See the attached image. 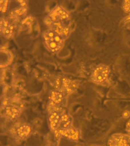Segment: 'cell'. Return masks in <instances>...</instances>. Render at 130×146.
I'll use <instances>...</instances> for the list:
<instances>
[{"instance_id": "obj_8", "label": "cell", "mask_w": 130, "mask_h": 146, "mask_svg": "<svg viewBox=\"0 0 130 146\" xmlns=\"http://www.w3.org/2000/svg\"><path fill=\"white\" fill-rule=\"evenodd\" d=\"M14 27L13 23L7 19H1V32L5 38L9 39L13 34Z\"/></svg>"}, {"instance_id": "obj_12", "label": "cell", "mask_w": 130, "mask_h": 146, "mask_svg": "<svg viewBox=\"0 0 130 146\" xmlns=\"http://www.w3.org/2000/svg\"><path fill=\"white\" fill-rule=\"evenodd\" d=\"M26 11L25 7H23L21 8L16 9L14 11L12 12V15L14 16H20L23 15Z\"/></svg>"}, {"instance_id": "obj_5", "label": "cell", "mask_w": 130, "mask_h": 146, "mask_svg": "<svg viewBox=\"0 0 130 146\" xmlns=\"http://www.w3.org/2000/svg\"><path fill=\"white\" fill-rule=\"evenodd\" d=\"M32 132V128L27 124H21L16 126L12 130V133L15 137L19 140L23 141L27 139Z\"/></svg>"}, {"instance_id": "obj_7", "label": "cell", "mask_w": 130, "mask_h": 146, "mask_svg": "<svg viewBox=\"0 0 130 146\" xmlns=\"http://www.w3.org/2000/svg\"><path fill=\"white\" fill-rule=\"evenodd\" d=\"M56 86L57 90L64 92H71L75 89V85L71 80L66 78L59 79L56 82Z\"/></svg>"}, {"instance_id": "obj_3", "label": "cell", "mask_w": 130, "mask_h": 146, "mask_svg": "<svg viewBox=\"0 0 130 146\" xmlns=\"http://www.w3.org/2000/svg\"><path fill=\"white\" fill-rule=\"evenodd\" d=\"M110 71V68L107 66L105 64L99 65L93 73L92 80L97 84H102L107 80Z\"/></svg>"}, {"instance_id": "obj_15", "label": "cell", "mask_w": 130, "mask_h": 146, "mask_svg": "<svg viewBox=\"0 0 130 146\" xmlns=\"http://www.w3.org/2000/svg\"><path fill=\"white\" fill-rule=\"evenodd\" d=\"M129 113L128 111H126V112L123 113V116L125 117V118H127L129 116Z\"/></svg>"}, {"instance_id": "obj_11", "label": "cell", "mask_w": 130, "mask_h": 146, "mask_svg": "<svg viewBox=\"0 0 130 146\" xmlns=\"http://www.w3.org/2000/svg\"><path fill=\"white\" fill-rule=\"evenodd\" d=\"M9 1L6 0L0 1V10L2 13H5L7 11Z\"/></svg>"}, {"instance_id": "obj_10", "label": "cell", "mask_w": 130, "mask_h": 146, "mask_svg": "<svg viewBox=\"0 0 130 146\" xmlns=\"http://www.w3.org/2000/svg\"><path fill=\"white\" fill-rule=\"evenodd\" d=\"M5 113L7 118L10 120H13L19 116L20 110L15 106L9 105L6 108Z\"/></svg>"}, {"instance_id": "obj_9", "label": "cell", "mask_w": 130, "mask_h": 146, "mask_svg": "<svg viewBox=\"0 0 130 146\" xmlns=\"http://www.w3.org/2000/svg\"><path fill=\"white\" fill-rule=\"evenodd\" d=\"M64 98V94L61 91L53 90L50 94V106L55 107H61Z\"/></svg>"}, {"instance_id": "obj_2", "label": "cell", "mask_w": 130, "mask_h": 146, "mask_svg": "<svg viewBox=\"0 0 130 146\" xmlns=\"http://www.w3.org/2000/svg\"><path fill=\"white\" fill-rule=\"evenodd\" d=\"M43 38L46 47L51 52H57L64 45L65 38L53 29L44 32Z\"/></svg>"}, {"instance_id": "obj_1", "label": "cell", "mask_w": 130, "mask_h": 146, "mask_svg": "<svg viewBox=\"0 0 130 146\" xmlns=\"http://www.w3.org/2000/svg\"><path fill=\"white\" fill-rule=\"evenodd\" d=\"M49 122L50 128L57 137H64L68 139L77 141L79 133L73 125L72 119L61 107L50 106Z\"/></svg>"}, {"instance_id": "obj_4", "label": "cell", "mask_w": 130, "mask_h": 146, "mask_svg": "<svg viewBox=\"0 0 130 146\" xmlns=\"http://www.w3.org/2000/svg\"><path fill=\"white\" fill-rule=\"evenodd\" d=\"M108 146H130V135L121 133L112 135L108 141Z\"/></svg>"}, {"instance_id": "obj_14", "label": "cell", "mask_w": 130, "mask_h": 146, "mask_svg": "<svg viewBox=\"0 0 130 146\" xmlns=\"http://www.w3.org/2000/svg\"><path fill=\"white\" fill-rule=\"evenodd\" d=\"M126 129L128 130V131L130 132V119L128 121L126 124Z\"/></svg>"}, {"instance_id": "obj_6", "label": "cell", "mask_w": 130, "mask_h": 146, "mask_svg": "<svg viewBox=\"0 0 130 146\" xmlns=\"http://www.w3.org/2000/svg\"><path fill=\"white\" fill-rule=\"evenodd\" d=\"M69 17L68 12L64 8L58 6L50 12L49 17L53 23L66 21Z\"/></svg>"}, {"instance_id": "obj_16", "label": "cell", "mask_w": 130, "mask_h": 146, "mask_svg": "<svg viewBox=\"0 0 130 146\" xmlns=\"http://www.w3.org/2000/svg\"><path fill=\"white\" fill-rule=\"evenodd\" d=\"M96 146V145H91V146Z\"/></svg>"}, {"instance_id": "obj_13", "label": "cell", "mask_w": 130, "mask_h": 146, "mask_svg": "<svg viewBox=\"0 0 130 146\" xmlns=\"http://www.w3.org/2000/svg\"><path fill=\"white\" fill-rule=\"evenodd\" d=\"M123 10L125 11L127 13H130V1H125L123 3Z\"/></svg>"}]
</instances>
